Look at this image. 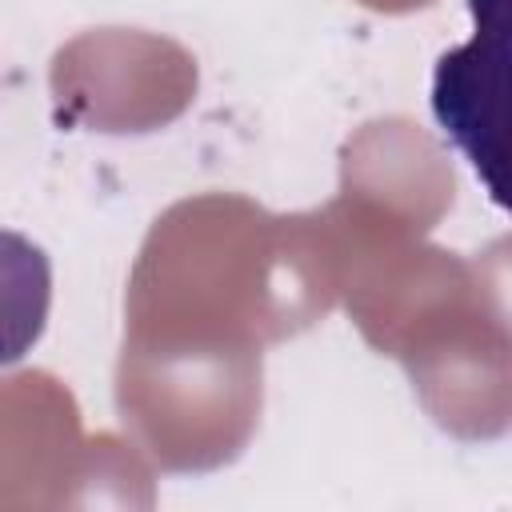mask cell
<instances>
[{
  "label": "cell",
  "mask_w": 512,
  "mask_h": 512,
  "mask_svg": "<svg viewBox=\"0 0 512 512\" xmlns=\"http://www.w3.org/2000/svg\"><path fill=\"white\" fill-rule=\"evenodd\" d=\"M476 36L464 48L440 56L432 76V112L444 136L472 160V168L488 180L496 204L500 192V100H504V64H508V0H472Z\"/></svg>",
  "instance_id": "1"
},
{
  "label": "cell",
  "mask_w": 512,
  "mask_h": 512,
  "mask_svg": "<svg viewBox=\"0 0 512 512\" xmlns=\"http://www.w3.org/2000/svg\"><path fill=\"white\" fill-rule=\"evenodd\" d=\"M52 308V260L24 232L0 228V368L24 360Z\"/></svg>",
  "instance_id": "2"
}]
</instances>
